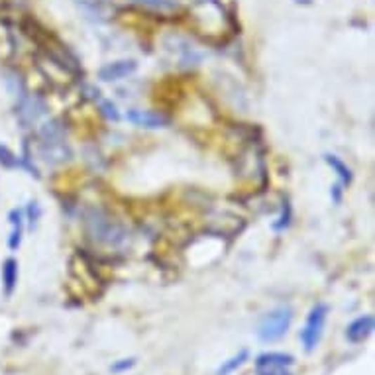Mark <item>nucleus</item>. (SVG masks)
<instances>
[{
	"label": "nucleus",
	"instance_id": "f257e3e1",
	"mask_svg": "<svg viewBox=\"0 0 375 375\" xmlns=\"http://www.w3.org/2000/svg\"><path fill=\"white\" fill-rule=\"evenodd\" d=\"M83 224H85V232L88 234L91 240L103 246H122L128 240V232L126 228L116 222L110 214L103 209H87L83 214Z\"/></svg>",
	"mask_w": 375,
	"mask_h": 375
},
{
	"label": "nucleus",
	"instance_id": "f03ea898",
	"mask_svg": "<svg viewBox=\"0 0 375 375\" xmlns=\"http://www.w3.org/2000/svg\"><path fill=\"white\" fill-rule=\"evenodd\" d=\"M39 154L49 165L65 164L71 157L67 142H65V130L59 124V120H51L41 128L39 132Z\"/></svg>",
	"mask_w": 375,
	"mask_h": 375
},
{
	"label": "nucleus",
	"instance_id": "7ed1b4c3",
	"mask_svg": "<svg viewBox=\"0 0 375 375\" xmlns=\"http://www.w3.org/2000/svg\"><path fill=\"white\" fill-rule=\"evenodd\" d=\"M293 322V310L291 307H279L273 308L265 317H261L256 328V334L263 344H273L279 342L281 338L285 336Z\"/></svg>",
	"mask_w": 375,
	"mask_h": 375
},
{
	"label": "nucleus",
	"instance_id": "20e7f679",
	"mask_svg": "<svg viewBox=\"0 0 375 375\" xmlns=\"http://www.w3.org/2000/svg\"><path fill=\"white\" fill-rule=\"evenodd\" d=\"M328 312H330V307L324 305V303H318V305L310 308L307 322L301 330V342L305 346V352H312L320 344L322 334H324V327H327Z\"/></svg>",
	"mask_w": 375,
	"mask_h": 375
},
{
	"label": "nucleus",
	"instance_id": "39448f33",
	"mask_svg": "<svg viewBox=\"0 0 375 375\" xmlns=\"http://www.w3.org/2000/svg\"><path fill=\"white\" fill-rule=\"evenodd\" d=\"M138 69V63L134 59H122V61H112L106 63L105 67H100L98 71V79L105 83H112V81H120V79L130 77Z\"/></svg>",
	"mask_w": 375,
	"mask_h": 375
},
{
	"label": "nucleus",
	"instance_id": "423d86ee",
	"mask_svg": "<svg viewBox=\"0 0 375 375\" xmlns=\"http://www.w3.org/2000/svg\"><path fill=\"white\" fill-rule=\"evenodd\" d=\"M375 328V318L371 315H364L357 317L356 320H352L346 328V338L350 344H362L366 342L367 338L374 334Z\"/></svg>",
	"mask_w": 375,
	"mask_h": 375
},
{
	"label": "nucleus",
	"instance_id": "0eeeda50",
	"mask_svg": "<svg viewBox=\"0 0 375 375\" xmlns=\"http://www.w3.org/2000/svg\"><path fill=\"white\" fill-rule=\"evenodd\" d=\"M126 118L134 126L140 128H150V130H157V128H165L169 124V120L159 112H147V110H128Z\"/></svg>",
	"mask_w": 375,
	"mask_h": 375
},
{
	"label": "nucleus",
	"instance_id": "6e6552de",
	"mask_svg": "<svg viewBox=\"0 0 375 375\" xmlns=\"http://www.w3.org/2000/svg\"><path fill=\"white\" fill-rule=\"evenodd\" d=\"M46 114V103L38 96H28L20 106V120L22 124H34L39 116Z\"/></svg>",
	"mask_w": 375,
	"mask_h": 375
},
{
	"label": "nucleus",
	"instance_id": "1a4fd4ad",
	"mask_svg": "<svg viewBox=\"0 0 375 375\" xmlns=\"http://www.w3.org/2000/svg\"><path fill=\"white\" fill-rule=\"evenodd\" d=\"M295 356L285 352H263L256 357V367H293Z\"/></svg>",
	"mask_w": 375,
	"mask_h": 375
},
{
	"label": "nucleus",
	"instance_id": "9d476101",
	"mask_svg": "<svg viewBox=\"0 0 375 375\" xmlns=\"http://www.w3.org/2000/svg\"><path fill=\"white\" fill-rule=\"evenodd\" d=\"M16 285H18V261L14 258H8L2 263V289H4V295L12 297Z\"/></svg>",
	"mask_w": 375,
	"mask_h": 375
},
{
	"label": "nucleus",
	"instance_id": "9b49d317",
	"mask_svg": "<svg viewBox=\"0 0 375 375\" xmlns=\"http://www.w3.org/2000/svg\"><path fill=\"white\" fill-rule=\"evenodd\" d=\"M10 224H12V232H10L8 238V248L10 250H18L20 244H22V234H24V214L18 209L8 214Z\"/></svg>",
	"mask_w": 375,
	"mask_h": 375
},
{
	"label": "nucleus",
	"instance_id": "f8f14e48",
	"mask_svg": "<svg viewBox=\"0 0 375 375\" xmlns=\"http://www.w3.org/2000/svg\"><path fill=\"white\" fill-rule=\"evenodd\" d=\"M324 162H327L334 171H336L338 179H340V183L342 185H350L352 183V171H350V167H348L338 155H332V154H327L324 155Z\"/></svg>",
	"mask_w": 375,
	"mask_h": 375
},
{
	"label": "nucleus",
	"instance_id": "ddd939ff",
	"mask_svg": "<svg viewBox=\"0 0 375 375\" xmlns=\"http://www.w3.org/2000/svg\"><path fill=\"white\" fill-rule=\"evenodd\" d=\"M248 357H250V352L248 350H240L236 356H232L230 360H226V362H222V366L218 367V371L216 375H230L234 374L236 369H240L246 362H248Z\"/></svg>",
	"mask_w": 375,
	"mask_h": 375
},
{
	"label": "nucleus",
	"instance_id": "4468645a",
	"mask_svg": "<svg viewBox=\"0 0 375 375\" xmlns=\"http://www.w3.org/2000/svg\"><path fill=\"white\" fill-rule=\"evenodd\" d=\"M134 2L152 10H173L177 6L175 0H134Z\"/></svg>",
	"mask_w": 375,
	"mask_h": 375
},
{
	"label": "nucleus",
	"instance_id": "2eb2a0df",
	"mask_svg": "<svg viewBox=\"0 0 375 375\" xmlns=\"http://www.w3.org/2000/svg\"><path fill=\"white\" fill-rule=\"evenodd\" d=\"M136 366V357H126V360H118L110 366V371L112 374H124L128 369H132Z\"/></svg>",
	"mask_w": 375,
	"mask_h": 375
},
{
	"label": "nucleus",
	"instance_id": "dca6fc26",
	"mask_svg": "<svg viewBox=\"0 0 375 375\" xmlns=\"http://www.w3.org/2000/svg\"><path fill=\"white\" fill-rule=\"evenodd\" d=\"M0 164L4 165V167H18L20 162L18 157L12 154L10 150H6V147L0 145Z\"/></svg>",
	"mask_w": 375,
	"mask_h": 375
},
{
	"label": "nucleus",
	"instance_id": "f3484780",
	"mask_svg": "<svg viewBox=\"0 0 375 375\" xmlns=\"http://www.w3.org/2000/svg\"><path fill=\"white\" fill-rule=\"evenodd\" d=\"M289 224H291V204L285 201V206H283V214L279 216V221L273 224V230H285Z\"/></svg>",
	"mask_w": 375,
	"mask_h": 375
},
{
	"label": "nucleus",
	"instance_id": "a211bd4d",
	"mask_svg": "<svg viewBox=\"0 0 375 375\" xmlns=\"http://www.w3.org/2000/svg\"><path fill=\"white\" fill-rule=\"evenodd\" d=\"M256 375H293L289 367H256Z\"/></svg>",
	"mask_w": 375,
	"mask_h": 375
},
{
	"label": "nucleus",
	"instance_id": "6ab92c4d",
	"mask_svg": "<svg viewBox=\"0 0 375 375\" xmlns=\"http://www.w3.org/2000/svg\"><path fill=\"white\" fill-rule=\"evenodd\" d=\"M39 216H41V209H39L38 201H32L28 204V221L32 228L36 226V222H38Z\"/></svg>",
	"mask_w": 375,
	"mask_h": 375
},
{
	"label": "nucleus",
	"instance_id": "aec40b11",
	"mask_svg": "<svg viewBox=\"0 0 375 375\" xmlns=\"http://www.w3.org/2000/svg\"><path fill=\"white\" fill-rule=\"evenodd\" d=\"M100 110H103V114L108 118V120H118V110H116V106L110 103V100H105L103 105H100Z\"/></svg>",
	"mask_w": 375,
	"mask_h": 375
},
{
	"label": "nucleus",
	"instance_id": "412c9836",
	"mask_svg": "<svg viewBox=\"0 0 375 375\" xmlns=\"http://www.w3.org/2000/svg\"><path fill=\"white\" fill-rule=\"evenodd\" d=\"M81 4H85V6H91V8H96V6H103L106 0H79Z\"/></svg>",
	"mask_w": 375,
	"mask_h": 375
},
{
	"label": "nucleus",
	"instance_id": "4be33fe9",
	"mask_svg": "<svg viewBox=\"0 0 375 375\" xmlns=\"http://www.w3.org/2000/svg\"><path fill=\"white\" fill-rule=\"evenodd\" d=\"M340 191H342V189H340V185H334V187H332V195H334V202H340L342 201V195H340Z\"/></svg>",
	"mask_w": 375,
	"mask_h": 375
}]
</instances>
